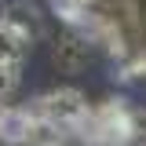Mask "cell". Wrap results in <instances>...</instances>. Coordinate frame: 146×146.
<instances>
[{
    "label": "cell",
    "instance_id": "6da1fadb",
    "mask_svg": "<svg viewBox=\"0 0 146 146\" xmlns=\"http://www.w3.org/2000/svg\"><path fill=\"white\" fill-rule=\"evenodd\" d=\"M33 113L44 117V121H51V124H58V128H80L88 121L91 106H88V99L77 88H55V91H48V95L36 99Z\"/></svg>",
    "mask_w": 146,
    "mask_h": 146
},
{
    "label": "cell",
    "instance_id": "7a4b0ae2",
    "mask_svg": "<svg viewBox=\"0 0 146 146\" xmlns=\"http://www.w3.org/2000/svg\"><path fill=\"white\" fill-rule=\"evenodd\" d=\"M26 40L29 36L22 33L15 22H0V66L18 70V62L26 58Z\"/></svg>",
    "mask_w": 146,
    "mask_h": 146
},
{
    "label": "cell",
    "instance_id": "3957f363",
    "mask_svg": "<svg viewBox=\"0 0 146 146\" xmlns=\"http://www.w3.org/2000/svg\"><path fill=\"white\" fill-rule=\"evenodd\" d=\"M55 62H58L62 70H80V66L88 62V44H80V40H73V36L58 40V44H55Z\"/></svg>",
    "mask_w": 146,
    "mask_h": 146
},
{
    "label": "cell",
    "instance_id": "277c9868",
    "mask_svg": "<svg viewBox=\"0 0 146 146\" xmlns=\"http://www.w3.org/2000/svg\"><path fill=\"white\" fill-rule=\"evenodd\" d=\"M18 88V70H11V66H0V102L11 95V91Z\"/></svg>",
    "mask_w": 146,
    "mask_h": 146
}]
</instances>
